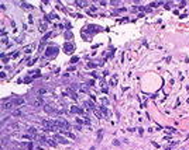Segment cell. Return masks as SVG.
Masks as SVG:
<instances>
[{"instance_id":"cell-1","label":"cell","mask_w":189,"mask_h":150,"mask_svg":"<svg viewBox=\"0 0 189 150\" xmlns=\"http://www.w3.org/2000/svg\"><path fill=\"white\" fill-rule=\"evenodd\" d=\"M58 53V46L55 45H51V46H47V51H45V56L47 58H52Z\"/></svg>"},{"instance_id":"cell-2","label":"cell","mask_w":189,"mask_h":150,"mask_svg":"<svg viewBox=\"0 0 189 150\" xmlns=\"http://www.w3.org/2000/svg\"><path fill=\"white\" fill-rule=\"evenodd\" d=\"M42 125H44V128L48 129V130H55V129H58L57 125H55V121L44 119V121H42Z\"/></svg>"},{"instance_id":"cell-3","label":"cell","mask_w":189,"mask_h":150,"mask_svg":"<svg viewBox=\"0 0 189 150\" xmlns=\"http://www.w3.org/2000/svg\"><path fill=\"white\" fill-rule=\"evenodd\" d=\"M55 125H57V128H58V129H69V128H71L69 124H68L66 121L61 119V118H58V119L55 121Z\"/></svg>"},{"instance_id":"cell-4","label":"cell","mask_w":189,"mask_h":150,"mask_svg":"<svg viewBox=\"0 0 189 150\" xmlns=\"http://www.w3.org/2000/svg\"><path fill=\"white\" fill-rule=\"evenodd\" d=\"M54 139H55V142H58V143H62V145H68V143H69V140H68V139H65V137H62L61 135H55V136H54Z\"/></svg>"},{"instance_id":"cell-5","label":"cell","mask_w":189,"mask_h":150,"mask_svg":"<svg viewBox=\"0 0 189 150\" xmlns=\"http://www.w3.org/2000/svg\"><path fill=\"white\" fill-rule=\"evenodd\" d=\"M74 49H75L74 43H69V42H66L65 45H64V51H65L66 53H72V52H74Z\"/></svg>"},{"instance_id":"cell-6","label":"cell","mask_w":189,"mask_h":150,"mask_svg":"<svg viewBox=\"0 0 189 150\" xmlns=\"http://www.w3.org/2000/svg\"><path fill=\"white\" fill-rule=\"evenodd\" d=\"M71 112L80 114V115H86V114L83 112V109H82V108H79V107H76V105H72V107H71Z\"/></svg>"},{"instance_id":"cell-7","label":"cell","mask_w":189,"mask_h":150,"mask_svg":"<svg viewBox=\"0 0 189 150\" xmlns=\"http://www.w3.org/2000/svg\"><path fill=\"white\" fill-rule=\"evenodd\" d=\"M44 111L47 112V114H57V111H55V108H54L52 105H49V104L44 105Z\"/></svg>"},{"instance_id":"cell-8","label":"cell","mask_w":189,"mask_h":150,"mask_svg":"<svg viewBox=\"0 0 189 150\" xmlns=\"http://www.w3.org/2000/svg\"><path fill=\"white\" fill-rule=\"evenodd\" d=\"M11 101H13V104H14V107H20V105H23V104H24V98H13L11 100Z\"/></svg>"},{"instance_id":"cell-9","label":"cell","mask_w":189,"mask_h":150,"mask_svg":"<svg viewBox=\"0 0 189 150\" xmlns=\"http://www.w3.org/2000/svg\"><path fill=\"white\" fill-rule=\"evenodd\" d=\"M21 149L23 150H33V143H30V142H26V143H21Z\"/></svg>"},{"instance_id":"cell-10","label":"cell","mask_w":189,"mask_h":150,"mask_svg":"<svg viewBox=\"0 0 189 150\" xmlns=\"http://www.w3.org/2000/svg\"><path fill=\"white\" fill-rule=\"evenodd\" d=\"M1 107H3V109H11V108H14V104L13 101H6Z\"/></svg>"},{"instance_id":"cell-11","label":"cell","mask_w":189,"mask_h":150,"mask_svg":"<svg viewBox=\"0 0 189 150\" xmlns=\"http://www.w3.org/2000/svg\"><path fill=\"white\" fill-rule=\"evenodd\" d=\"M79 90L82 91V93H89V87H88V84H80V86H79Z\"/></svg>"},{"instance_id":"cell-12","label":"cell","mask_w":189,"mask_h":150,"mask_svg":"<svg viewBox=\"0 0 189 150\" xmlns=\"http://www.w3.org/2000/svg\"><path fill=\"white\" fill-rule=\"evenodd\" d=\"M45 145H49L51 147H57V142L52 140V139H47V143Z\"/></svg>"},{"instance_id":"cell-13","label":"cell","mask_w":189,"mask_h":150,"mask_svg":"<svg viewBox=\"0 0 189 150\" xmlns=\"http://www.w3.org/2000/svg\"><path fill=\"white\" fill-rule=\"evenodd\" d=\"M47 27H48V22L42 21V22H41V25H40V31H45V30H47Z\"/></svg>"},{"instance_id":"cell-14","label":"cell","mask_w":189,"mask_h":150,"mask_svg":"<svg viewBox=\"0 0 189 150\" xmlns=\"http://www.w3.org/2000/svg\"><path fill=\"white\" fill-rule=\"evenodd\" d=\"M100 111L103 112V115H105L106 118H107V116L110 115V114H109V109H107V108H105V107H102V109H100Z\"/></svg>"},{"instance_id":"cell-15","label":"cell","mask_w":189,"mask_h":150,"mask_svg":"<svg viewBox=\"0 0 189 150\" xmlns=\"http://www.w3.org/2000/svg\"><path fill=\"white\" fill-rule=\"evenodd\" d=\"M68 94H69L71 97H72V98H76V97H78V95H76V94L74 93V90H72V88H68Z\"/></svg>"},{"instance_id":"cell-16","label":"cell","mask_w":189,"mask_h":150,"mask_svg":"<svg viewBox=\"0 0 189 150\" xmlns=\"http://www.w3.org/2000/svg\"><path fill=\"white\" fill-rule=\"evenodd\" d=\"M102 91L103 93H107V84L105 82H102Z\"/></svg>"},{"instance_id":"cell-17","label":"cell","mask_w":189,"mask_h":150,"mask_svg":"<svg viewBox=\"0 0 189 150\" xmlns=\"http://www.w3.org/2000/svg\"><path fill=\"white\" fill-rule=\"evenodd\" d=\"M76 4L79 6V7H86V6H88V1H78Z\"/></svg>"},{"instance_id":"cell-18","label":"cell","mask_w":189,"mask_h":150,"mask_svg":"<svg viewBox=\"0 0 189 150\" xmlns=\"http://www.w3.org/2000/svg\"><path fill=\"white\" fill-rule=\"evenodd\" d=\"M110 84H112V86H116V84H117V77H112V80H110Z\"/></svg>"},{"instance_id":"cell-19","label":"cell","mask_w":189,"mask_h":150,"mask_svg":"<svg viewBox=\"0 0 189 150\" xmlns=\"http://www.w3.org/2000/svg\"><path fill=\"white\" fill-rule=\"evenodd\" d=\"M45 18H47V20H55V18H58V17L55 16V14H48Z\"/></svg>"},{"instance_id":"cell-20","label":"cell","mask_w":189,"mask_h":150,"mask_svg":"<svg viewBox=\"0 0 189 150\" xmlns=\"http://www.w3.org/2000/svg\"><path fill=\"white\" fill-rule=\"evenodd\" d=\"M65 38H66V39H71V38H72V32H71V31H65Z\"/></svg>"},{"instance_id":"cell-21","label":"cell","mask_w":189,"mask_h":150,"mask_svg":"<svg viewBox=\"0 0 189 150\" xmlns=\"http://www.w3.org/2000/svg\"><path fill=\"white\" fill-rule=\"evenodd\" d=\"M92 11H96V7H95V6H92V7H89V9H88V13L89 14H92Z\"/></svg>"},{"instance_id":"cell-22","label":"cell","mask_w":189,"mask_h":150,"mask_svg":"<svg viewBox=\"0 0 189 150\" xmlns=\"http://www.w3.org/2000/svg\"><path fill=\"white\" fill-rule=\"evenodd\" d=\"M66 136H69L71 139H74V140H75V139H76V136H75L74 133H69V132H66Z\"/></svg>"},{"instance_id":"cell-23","label":"cell","mask_w":189,"mask_h":150,"mask_svg":"<svg viewBox=\"0 0 189 150\" xmlns=\"http://www.w3.org/2000/svg\"><path fill=\"white\" fill-rule=\"evenodd\" d=\"M23 7H24V9H33V6H31V4H27V3H23Z\"/></svg>"},{"instance_id":"cell-24","label":"cell","mask_w":189,"mask_h":150,"mask_svg":"<svg viewBox=\"0 0 189 150\" xmlns=\"http://www.w3.org/2000/svg\"><path fill=\"white\" fill-rule=\"evenodd\" d=\"M13 115H21V111H20V109H16V111L13 112Z\"/></svg>"},{"instance_id":"cell-25","label":"cell","mask_w":189,"mask_h":150,"mask_svg":"<svg viewBox=\"0 0 189 150\" xmlns=\"http://www.w3.org/2000/svg\"><path fill=\"white\" fill-rule=\"evenodd\" d=\"M88 66H89V67H96L97 64H96V63H92V62H89V63H88Z\"/></svg>"},{"instance_id":"cell-26","label":"cell","mask_w":189,"mask_h":150,"mask_svg":"<svg viewBox=\"0 0 189 150\" xmlns=\"http://www.w3.org/2000/svg\"><path fill=\"white\" fill-rule=\"evenodd\" d=\"M38 93H40V94H44V93H47V90H45V88H40Z\"/></svg>"},{"instance_id":"cell-27","label":"cell","mask_w":189,"mask_h":150,"mask_svg":"<svg viewBox=\"0 0 189 150\" xmlns=\"http://www.w3.org/2000/svg\"><path fill=\"white\" fill-rule=\"evenodd\" d=\"M102 103L105 104V105H107V104H109V101H107V98H103V100H102Z\"/></svg>"},{"instance_id":"cell-28","label":"cell","mask_w":189,"mask_h":150,"mask_svg":"<svg viewBox=\"0 0 189 150\" xmlns=\"http://www.w3.org/2000/svg\"><path fill=\"white\" fill-rule=\"evenodd\" d=\"M75 62H78V58H76V56H74V58H72V63H75Z\"/></svg>"}]
</instances>
